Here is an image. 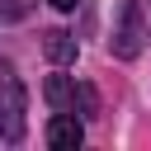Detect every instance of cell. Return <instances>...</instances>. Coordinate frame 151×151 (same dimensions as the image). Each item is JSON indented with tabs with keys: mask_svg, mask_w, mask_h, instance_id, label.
<instances>
[{
	"mask_svg": "<svg viewBox=\"0 0 151 151\" xmlns=\"http://www.w3.org/2000/svg\"><path fill=\"white\" fill-rule=\"evenodd\" d=\"M76 99H80V113H85V118H99V94H94V85H76Z\"/></svg>",
	"mask_w": 151,
	"mask_h": 151,
	"instance_id": "6",
	"label": "cell"
},
{
	"mask_svg": "<svg viewBox=\"0 0 151 151\" xmlns=\"http://www.w3.org/2000/svg\"><path fill=\"white\" fill-rule=\"evenodd\" d=\"M142 42H146V33H142V0H123V14H118V28H113L109 47H113V57L132 61L142 52Z\"/></svg>",
	"mask_w": 151,
	"mask_h": 151,
	"instance_id": "1",
	"label": "cell"
},
{
	"mask_svg": "<svg viewBox=\"0 0 151 151\" xmlns=\"http://www.w3.org/2000/svg\"><path fill=\"white\" fill-rule=\"evenodd\" d=\"M80 137H85V127H80L66 109H57V118L47 123V146H57V151H76Z\"/></svg>",
	"mask_w": 151,
	"mask_h": 151,
	"instance_id": "2",
	"label": "cell"
},
{
	"mask_svg": "<svg viewBox=\"0 0 151 151\" xmlns=\"http://www.w3.org/2000/svg\"><path fill=\"white\" fill-rule=\"evenodd\" d=\"M0 113H9V118L24 113V85L14 80V66L9 61H0Z\"/></svg>",
	"mask_w": 151,
	"mask_h": 151,
	"instance_id": "4",
	"label": "cell"
},
{
	"mask_svg": "<svg viewBox=\"0 0 151 151\" xmlns=\"http://www.w3.org/2000/svg\"><path fill=\"white\" fill-rule=\"evenodd\" d=\"M42 94H47L52 109H71V104H76V85H71L66 76H47V80H42Z\"/></svg>",
	"mask_w": 151,
	"mask_h": 151,
	"instance_id": "5",
	"label": "cell"
},
{
	"mask_svg": "<svg viewBox=\"0 0 151 151\" xmlns=\"http://www.w3.org/2000/svg\"><path fill=\"white\" fill-rule=\"evenodd\" d=\"M42 57H47L52 66L76 61V38H71L66 28H47V33H42Z\"/></svg>",
	"mask_w": 151,
	"mask_h": 151,
	"instance_id": "3",
	"label": "cell"
},
{
	"mask_svg": "<svg viewBox=\"0 0 151 151\" xmlns=\"http://www.w3.org/2000/svg\"><path fill=\"white\" fill-rule=\"evenodd\" d=\"M33 9V0H0V19H24Z\"/></svg>",
	"mask_w": 151,
	"mask_h": 151,
	"instance_id": "7",
	"label": "cell"
},
{
	"mask_svg": "<svg viewBox=\"0 0 151 151\" xmlns=\"http://www.w3.org/2000/svg\"><path fill=\"white\" fill-rule=\"evenodd\" d=\"M52 5H57V9H76L80 0H52Z\"/></svg>",
	"mask_w": 151,
	"mask_h": 151,
	"instance_id": "8",
	"label": "cell"
}]
</instances>
